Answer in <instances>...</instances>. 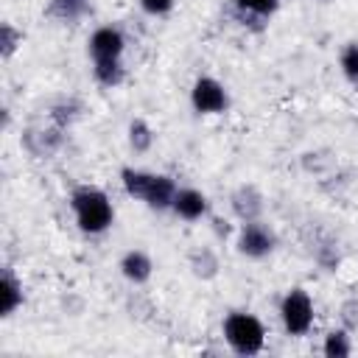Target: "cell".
Listing matches in <instances>:
<instances>
[{
    "mask_svg": "<svg viewBox=\"0 0 358 358\" xmlns=\"http://www.w3.org/2000/svg\"><path fill=\"white\" fill-rule=\"evenodd\" d=\"M17 45H22V34L11 22H3L0 25V50H3V59H8L17 50Z\"/></svg>",
    "mask_w": 358,
    "mask_h": 358,
    "instance_id": "d6986e66",
    "label": "cell"
},
{
    "mask_svg": "<svg viewBox=\"0 0 358 358\" xmlns=\"http://www.w3.org/2000/svg\"><path fill=\"white\" fill-rule=\"evenodd\" d=\"M280 319L288 336H305L313 327V302L308 291L291 288L280 302Z\"/></svg>",
    "mask_w": 358,
    "mask_h": 358,
    "instance_id": "3957f363",
    "label": "cell"
},
{
    "mask_svg": "<svg viewBox=\"0 0 358 358\" xmlns=\"http://www.w3.org/2000/svg\"><path fill=\"white\" fill-rule=\"evenodd\" d=\"M338 64H341V73L350 84H358V42H350L341 56H338Z\"/></svg>",
    "mask_w": 358,
    "mask_h": 358,
    "instance_id": "e0dca14e",
    "label": "cell"
},
{
    "mask_svg": "<svg viewBox=\"0 0 358 358\" xmlns=\"http://www.w3.org/2000/svg\"><path fill=\"white\" fill-rule=\"evenodd\" d=\"M137 3H140V8H143L145 14H151V17H162V14H168V11L173 8L176 0H137Z\"/></svg>",
    "mask_w": 358,
    "mask_h": 358,
    "instance_id": "44dd1931",
    "label": "cell"
},
{
    "mask_svg": "<svg viewBox=\"0 0 358 358\" xmlns=\"http://www.w3.org/2000/svg\"><path fill=\"white\" fill-rule=\"evenodd\" d=\"M151 143H154L151 126H148L143 117H134V120L129 123V145H131V151H134V154H145V151L151 148Z\"/></svg>",
    "mask_w": 358,
    "mask_h": 358,
    "instance_id": "4fadbf2b",
    "label": "cell"
},
{
    "mask_svg": "<svg viewBox=\"0 0 358 358\" xmlns=\"http://www.w3.org/2000/svg\"><path fill=\"white\" fill-rule=\"evenodd\" d=\"M87 45H90L92 62H120V56H123V50H126L123 34H120L117 28H112V25L95 28Z\"/></svg>",
    "mask_w": 358,
    "mask_h": 358,
    "instance_id": "8992f818",
    "label": "cell"
},
{
    "mask_svg": "<svg viewBox=\"0 0 358 358\" xmlns=\"http://www.w3.org/2000/svg\"><path fill=\"white\" fill-rule=\"evenodd\" d=\"M176 190H179V187L173 185L171 176L154 173V176H151V185H148V190H145V196H143V201H145L151 210H168V207H173Z\"/></svg>",
    "mask_w": 358,
    "mask_h": 358,
    "instance_id": "ba28073f",
    "label": "cell"
},
{
    "mask_svg": "<svg viewBox=\"0 0 358 358\" xmlns=\"http://www.w3.org/2000/svg\"><path fill=\"white\" fill-rule=\"evenodd\" d=\"M151 176H154V173L140 171V168H123V171H120V182H123L126 193L134 196V199H143V196H145V190H148V185H151Z\"/></svg>",
    "mask_w": 358,
    "mask_h": 358,
    "instance_id": "7c38bea8",
    "label": "cell"
},
{
    "mask_svg": "<svg viewBox=\"0 0 358 358\" xmlns=\"http://www.w3.org/2000/svg\"><path fill=\"white\" fill-rule=\"evenodd\" d=\"M90 11V0H50V14H56L64 22L81 20Z\"/></svg>",
    "mask_w": 358,
    "mask_h": 358,
    "instance_id": "5bb4252c",
    "label": "cell"
},
{
    "mask_svg": "<svg viewBox=\"0 0 358 358\" xmlns=\"http://www.w3.org/2000/svg\"><path fill=\"white\" fill-rule=\"evenodd\" d=\"M232 210L241 221H255L257 213L263 210V196L252 187V185H243L232 193Z\"/></svg>",
    "mask_w": 358,
    "mask_h": 358,
    "instance_id": "30bf717a",
    "label": "cell"
},
{
    "mask_svg": "<svg viewBox=\"0 0 358 358\" xmlns=\"http://www.w3.org/2000/svg\"><path fill=\"white\" fill-rule=\"evenodd\" d=\"M322 352L327 358H347L352 352V344H350V333L347 330H333L324 336V344H322Z\"/></svg>",
    "mask_w": 358,
    "mask_h": 358,
    "instance_id": "9a60e30c",
    "label": "cell"
},
{
    "mask_svg": "<svg viewBox=\"0 0 358 358\" xmlns=\"http://www.w3.org/2000/svg\"><path fill=\"white\" fill-rule=\"evenodd\" d=\"M190 103L199 115H221L229 106V95L221 81H215L213 76H201L190 90Z\"/></svg>",
    "mask_w": 358,
    "mask_h": 358,
    "instance_id": "277c9868",
    "label": "cell"
},
{
    "mask_svg": "<svg viewBox=\"0 0 358 358\" xmlns=\"http://www.w3.org/2000/svg\"><path fill=\"white\" fill-rule=\"evenodd\" d=\"M241 14H255V17H268L277 11L280 0H235Z\"/></svg>",
    "mask_w": 358,
    "mask_h": 358,
    "instance_id": "ac0fdd59",
    "label": "cell"
},
{
    "mask_svg": "<svg viewBox=\"0 0 358 358\" xmlns=\"http://www.w3.org/2000/svg\"><path fill=\"white\" fill-rule=\"evenodd\" d=\"M224 338L238 355H257L266 344V327L257 316L246 310H232L224 319Z\"/></svg>",
    "mask_w": 358,
    "mask_h": 358,
    "instance_id": "7a4b0ae2",
    "label": "cell"
},
{
    "mask_svg": "<svg viewBox=\"0 0 358 358\" xmlns=\"http://www.w3.org/2000/svg\"><path fill=\"white\" fill-rule=\"evenodd\" d=\"M92 76L101 87H117L123 81V64L120 62H92Z\"/></svg>",
    "mask_w": 358,
    "mask_h": 358,
    "instance_id": "2e32d148",
    "label": "cell"
},
{
    "mask_svg": "<svg viewBox=\"0 0 358 358\" xmlns=\"http://www.w3.org/2000/svg\"><path fill=\"white\" fill-rule=\"evenodd\" d=\"M22 305V285L11 271H3L0 277V316H11Z\"/></svg>",
    "mask_w": 358,
    "mask_h": 358,
    "instance_id": "8fae6325",
    "label": "cell"
},
{
    "mask_svg": "<svg viewBox=\"0 0 358 358\" xmlns=\"http://www.w3.org/2000/svg\"><path fill=\"white\" fill-rule=\"evenodd\" d=\"M215 268H218V260H215L213 252L204 249L201 255H193V271H196V277H213Z\"/></svg>",
    "mask_w": 358,
    "mask_h": 358,
    "instance_id": "ffe728a7",
    "label": "cell"
},
{
    "mask_svg": "<svg viewBox=\"0 0 358 358\" xmlns=\"http://www.w3.org/2000/svg\"><path fill=\"white\" fill-rule=\"evenodd\" d=\"M151 271H154V263H151V257H148L143 249H129V252L120 257V274H123L129 282H134V285L145 282V280L151 277Z\"/></svg>",
    "mask_w": 358,
    "mask_h": 358,
    "instance_id": "9c48e42d",
    "label": "cell"
},
{
    "mask_svg": "<svg viewBox=\"0 0 358 358\" xmlns=\"http://www.w3.org/2000/svg\"><path fill=\"white\" fill-rule=\"evenodd\" d=\"M277 246V235L271 227H266L263 221H243L241 232H238V252L246 257H266L271 249Z\"/></svg>",
    "mask_w": 358,
    "mask_h": 358,
    "instance_id": "5b68a950",
    "label": "cell"
},
{
    "mask_svg": "<svg viewBox=\"0 0 358 358\" xmlns=\"http://www.w3.org/2000/svg\"><path fill=\"white\" fill-rule=\"evenodd\" d=\"M207 196L201 193V190H196V187H179L176 190V196H173V213L179 215V218H185V221H199V218H204L207 215Z\"/></svg>",
    "mask_w": 358,
    "mask_h": 358,
    "instance_id": "52a82bcc",
    "label": "cell"
},
{
    "mask_svg": "<svg viewBox=\"0 0 358 358\" xmlns=\"http://www.w3.org/2000/svg\"><path fill=\"white\" fill-rule=\"evenodd\" d=\"M70 207H73L78 229L87 232V235H101L115 221V207H112L109 196L101 187H92V185L76 187L73 196H70Z\"/></svg>",
    "mask_w": 358,
    "mask_h": 358,
    "instance_id": "6da1fadb",
    "label": "cell"
}]
</instances>
